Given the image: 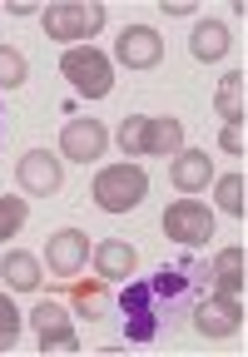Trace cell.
<instances>
[{
  "mask_svg": "<svg viewBox=\"0 0 248 357\" xmlns=\"http://www.w3.org/2000/svg\"><path fill=\"white\" fill-rule=\"evenodd\" d=\"M114 60L124 70H154L164 60V40L154 25H130V30H119V45H114Z\"/></svg>",
  "mask_w": 248,
  "mask_h": 357,
  "instance_id": "cell-9",
  "label": "cell"
},
{
  "mask_svg": "<svg viewBox=\"0 0 248 357\" xmlns=\"http://www.w3.org/2000/svg\"><path fill=\"white\" fill-rule=\"evenodd\" d=\"M0 278H6L10 293H40V253L10 248L6 258H0Z\"/></svg>",
  "mask_w": 248,
  "mask_h": 357,
  "instance_id": "cell-15",
  "label": "cell"
},
{
  "mask_svg": "<svg viewBox=\"0 0 248 357\" xmlns=\"http://www.w3.org/2000/svg\"><path fill=\"white\" fill-rule=\"evenodd\" d=\"M109 10L100 6V0H55V6L40 10V25H45L50 40L60 45H79V40H95L104 30Z\"/></svg>",
  "mask_w": 248,
  "mask_h": 357,
  "instance_id": "cell-1",
  "label": "cell"
},
{
  "mask_svg": "<svg viewBox=\"0 0 248 357\" xmlns=\"http://www.w3.org/2000/svg\"><path fill=\"white\" fill-rule=\"evenodd\" d=\"M219 144H224L228 154H238V159H243V149H248V129H243V119H238V124H224Z\"/></svg>",
  "mask_w": 248,
  "mask_h": 357,
  "instance_id": "cell-25",
  "label": "cell"
},
{
  "mask_svg": "<svg viewBox=\"0 0 248 357\" xmlns=\"http://www.w3.org/2000/svg\"><path fill=\"white\" fill-rule=\"evenodd\" d=\"M15 184H20L30 199H50V194H60V184H65V169H60L55 154L30 149V154L15 159Z\"/></svg>",
  "mask_w": 248,
  "mask_h": 357,
  "instance_id": "cell-6",
  "label": "cell"
},
{
  "mask_svg": "<svg viewBox=\"0 0 248 357\" xmlns=\"http://www.w3.org/2000/svg\"><path fill=\"white\" fill-rule=\"evenodd\" d=\"M228 45H233V35H228L224 20H199L194 35H189V55L199 65H209V60H224L228 55Z\"/></svg>",
  "mask_w": 248,
  "mask_h": 357,
  "instance_id": "cell-16",
  "label": "cell"
},
{
  "mask_svg": "<svg viewBox=\"0 0 248 357\" xmlns=\"http://www.w3.org/2000/svg\"><path fill=\"white\" fill-rule=\"evenodd\" d=\"M169 178H174V189H179V194L199 199V189H209L219 174H214V159L203 154V149H179V154L169 159Z\"/></svg>",
  "mask_w": 248,
  "mask_h": 357,
  "instance_id": "cell-11",
  "label": "cell"
},
{
  "mask_svg": "<svg viewBox=\"0 0 248 357\" xmlns=\"http://www.w3.org/2000/svg\"><path fill=\"white\" fill-rule=\"evenodd\" d=\"M30 328H35L40 357H45V352H79V337H75V328H70V312H65L60 303H35Z\"/></svg>",
  "mask_w": 248,
  "mask_h": 357,
  "instance_id": "cell-7",
  "label": "cell"
},
{
  "mask_svg": "<svg viewBox=\"0 0 248 357\" xmlns=\"http://www.w3.org/2000/svg\"><path fill=\"white\" fill-rule=\"evenodd\" d=\"M25 218H30L25 199H15V194H0V243H10V238L25 229Z\"/></svg>",
  "mask_w": 248,
  "mask_h": 357,
  "instance_id": "cell-21",
  "label": "cell"
},
{
  "mask_svg": "<svg viewBox=\"0 0 248 357\" xmlns=\"http://www.w3.org/2000/svg\"><path fill=\"white\" fill-rule=\"evenodd\" d=\"M30 79V65L15 45H0V89H20Z\"/></svg>",
  "mask_w": 248,
  "mask_h": 357,
  "instance_id": "cell-22",
  "label": "cell"
},
{
  "mask_svg": "<svg viewBox=\"0 0 248 357\" xmlns=\"http://www.w3.org/2000/svg\"><path fill=\"white\" fill-rule=\"evenodd\" d=\"M119 307H124V333H130L134 342H149L159 333V298L149 293V283L144 288H130V293L119 298Z\"/></svg>",
  "mask_w": 248,
  "mask_h": 357,
  "instance_id": "cell-12",
  "label": "cell"
},
{
  "mask_svg": "<svg viewBox=\"0 0 248 357\" xmlns=\"http://www.w3.org/2000/svg\"><path fill=\"white\" fill-rule=\"evenodd\" d=\"M214 199H219V208H224L228 218H243V213H248V178H243V174L214 178Z\"/></svg>",
  "mask_w": 248,
  "mask_h": 357,
  "instance_id": "cell-19",
  "label": "cell"
},
{
  "mask_svg": "<svg viewBox=\"0 0 248 357\" xmlns=\"http://www.w3.org/2000/svg\"><path fill=\"white\" fill-rule=\"evenodd\" d=\"M144 129H149V114L119 119V149H124V154H149V149H144Z\"/></svg>",
  "mask_w": 248,
  "mask_h": 357,
  "instance_id": "cell-23",
  "label": "cell"
},
{
  "mask_svg": "<svg viewBox=\"0 0 248 357\" xmlns=\"http://www.w3.org/2000/svg\"><path fill=\"white\" fill-rule=\"evenodd\" d=\"M104 149H109V129L100 119H70L60 129V154L70 164H95Z\"/></svg>",
  "mask_w": 248,
  "mask_h": 357,
  "instance_id": "cell-8",
  "label": "cell"
},
{
  "mask_svg": "<svg viewBox=\"0 0 248 357\" xmlns=\"http://www.w3.org/2000/svg\"><path fill=\"white\" fill-rule=\"evenodd\" d=\"M6 10H10V15H35L40 6H30V0H10V6H6Z\"/></svg>",
  "mask_w": 248,
  "mask_h": 357,
  "instance_id": "cell-27",
  "label": "cell"
},
{
  "mask_svg": "<svg viewBox=\"0 0 248 357\" xmlns=\"http://www.w3.org/2000/svg\"><path fill=\"white\" fill-rule=\"evenodd\" d=\"M159 10H164V15H194L199 6H194V0H164Z\"/></svg>",
  "mask_w": 248,
  "mask_h": 357,
  "instance_id": "cell-26",
  "label": "cell"
},
{
  "mask_svg": "<svg viewBox=\"0 0 248 357\" xmlns=\"http://www.w3.org/2000/svg\"><path fill=\"white\" fill-rule=\"evenodd\" d=\"M243 95H248V84H243V70H228L214 89V105L224 114V124H238L243 119Z\"/></svg>",
  "mask_w": 248,
  "mask_h": 357,
  "instance_id": "cell-18",
  "label": "cell"
},
{
  "mask_svg": "<svg viewBox=\"0 0 248 357\" xmlns=\"http://www.w3.org/2000/svg\"><path fill=\"white\" fill-rule=\"evenodd\" d=\"M90 253H95V243L79 234V229H60L45 243V268H50L55 278H79L90 268Z\"/></svg>",
  "mask_w": 248,
  "mask_h": 357,
  "instance_id": "cell-5",
  "label": "cell"
},
{
  "mask_svg": "<svg viewBox=\"0 0 248 357\" xmlns=\"http://www.w3.org/2000/svg\"><path fill=\"white\" fill-rule=\"evenodd\" d=\"M144 149L149 154H179L184 149V124L174 119V114H159V119H149V129H144Z\"/></svg>",
  "mask_w": 248,
  "mask_h": 357,
  "instance_id": "cell-17",
  "label": "cell"
},
{
  "mask_svg": "<svg viewBox=\"0 0 248 357\" xmlns=\"http://www.w3.org/2000/svg\"><path fill=\"white\" fill-rule=\"evenodd\" d=\"M194 328H199V337H233L243 328V298H224V293L203 298L194 307Z\"/></svg>",
  "mask_w": 248,
  "mask_h": 357,
  "instance_id": "cell-10",
  "label": "cell"
},
{
  "mask_svg": "<svg viewBox=\"0 0 248 357\" xmlns=\"http://www.w3.org/2000/svg\"><path fill=\"white\" fill-rule=\"evenodd\" d=\"M144 194H149V174L139 164H109L95 174V204L104 213H130L144 204Z\"/></svg>",
  "mask_w": 248,
  "mask_h": 357,
  "instance_id": "cell-3",
  "label": "cell"
},
{
  "mask_svg": "<svg viewBox=\"0 0 248 357\" xmlns=\"http://www.w3.org/2000/svg\"><path fill=\"white\" fill-rule=\"evenodd\" d=\"M20 337V307L10 298H0V352H10Z\"/></svg>",
  "mask_w": 248,
  "mask_h": 357,
  "instance_id": "cell-24",
  "label": "cell"
},
{
  "mask_svg": "<svg viewBox=\"0 0 248 357\" xmlns=\"http://www.w3.org/2000/svg\"><path fill=\"white\" fill-rule=\"evenodd\" d=\"M209 283H214V293H224V298H243V288H248V253H243V248H224V253L209 263Z\"/></svg>",
  "mask_w": 248,
  "mask_h": 357,
  "instance_id": "cell-14",
  "label": "cell"
},
{
  "mask_svg": "<svg viewBox=\"0 0 248 357\" xmlns=\"http://www.w3.org/2000/svg\"><path fill=\"white\" fill-rule=\"evenodd\" d=\"M60 75L79 89V100H104L114 89V60L95 45H70L60 55Z\"/></svg>",
  "mask_w": 248,
  "mask_h": 357,
  "instance_id": "cell-2",
  "label": "cell"
},
{
  "mask_svg": "<svg viewBox=\"0 0 248 357\" xmlns=\"http://www.w3.org/2000/svg\"><path fill=\"white\" fill-rule=\"evenodd\" d=\"M164 238L179 243V248H199V243H209L214 238V213L203 208L199 199H174L169 208H164Z\"/></svg>",
  "mask_w": 248,
  "mask_h": 357,
  "instance_id": "cell-4",
  "label": "cell"
},
{
  "mask_svg": "<svg viewBox=\"0 0 248 357\" xmlns=\"http://www.w3.org/2000/svg\"><path fill=\"white\" fill-rule=\"evenodd\" d=\"M90 268H95L104 283H124V278H134L139 253H134V243H124V238H104V243H95Z\"/></svg>",
  "mask_w": 248,
  "mask_h": 357,
  "instance_id": "cell-13",
  "label": "cell"
},
{
  "mask_svg": "<svg viewBox=\"0 0 248 357\" xmlns=\"http://www.w3.org/2000/svg\"><path fill=\"white\" fill-rule=\"evenodd\" d=\"M70 298H75V312H79L85 323H100L104 312H109V303H104V278H100V283H79Z\"/></svg>",
  "mask_w": 248,
  "mask_h": 357,
  "instance_id": "cell-20",
  "label": "cell"
}]
</instances>
